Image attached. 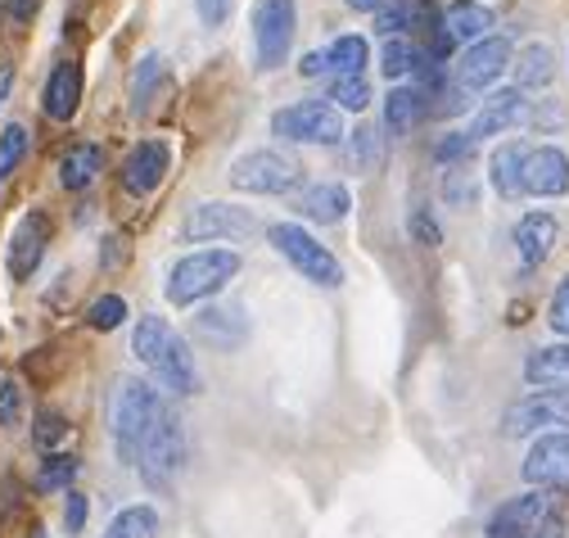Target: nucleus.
<instances>
[{
    "label": "nucleus",
    "mask_w": 569,
    "mask_h": 538,
    "mask_svg": "<svg viewBox=\"0 0 569 538\" xmlns=\"http://www.w3.org/2000/svg\"><path fill=\"white\" fill-rule=\"evenodd\" d=\"M63 525H68V534H82V525H87V498H82V494H68Z\"/></svg>",
    "instance_id": "nucleus-45"
},
{
    "label": "nucleus",
    "mask_w": 569,
    "mask_h": 538,
    "mask_svg": "<svg viewBox=\"0 0 569 538\" xmlns=\"http://www.w3.org/2000/svg\"><path fill=\"white\" fill-rule=\"evenodd\" d=\"M253 231H258V222H253L249 209H236V205H199V209H190V218L181 227V240H190V245L249 240Z\"/></svg>",
    "instance_id": "nucleus-11"
},
{
    "label": "nucleus",
    "mask_w": 569,
    "mask_h": 538,
    "mask_svg": "<svg viewBox=\"0 0 569 538\" xmlns=\"http://www.w3.org/2000/svg\"><path fill=\"white\" fill-rule=\"evenodd\" d=\"M529 118H533V104L525 100L520 87H511V91H492V96L479 104L475 122H470V137H475V141L507 137V131H516V127L529 122Z\"/></svg>",
    "instance_id": "nucleus-14"
},
{
    "label": "nucleus",
    "mask_w": 569,
    "mask_h": 538,
    "mask_svg": "<svg viewBox=\"0 0 569 538\" xmlns=\"http://www.w3.org/2000/svg\"><path fill=\"white\" fill-rule=\"evenodd\" d=\"M159 408H163V398H159V389L150 380H122L118 385V398H113V444H118V457L127 466H136L140 444H146Z\"/></svg>",
    "instance_id": "nucleus-4"
},
{
    "label": "nucleus",
    "mask_w": 569,
    "mask_h": 538,
    "mask_svg": "<svg viewBox=\"0 0 569 538\" xmlns=\"http://www.w3.org/2000/svg\"><path fill=\"white\" fill-rule=\"evenodd\" d=\"M569 190V159L560 146H538L529 150L525 159V195H538V199H556Z\"/></svg>",
    "instance_id": "nucleus-16"
},
{
    "label": "nucleus",
    "mask_w": 569,
    "mask_h": 538,
    "mask_svg": "<svg viewBox=\"0 0 569 538\" xmlns=\"http://www.w3.org/2000/svg\"><path fill=\"white\" fill-rule=\"evenodd\" d=\"M104 172V150L100 146H73L63 159H59V186L63 190H87L96 177Z\"/></svg>",
    "instance_id": "nucleus-24"
},
{
    "label": "nucleus",
    "mask_w": 569,
    "mask_h": 538,
    "mask_svg": "<svg viewBox=\"0 0 569 538\" xmlns=\"http://www.w3.org/2000/svg\"><path fill=\"white\" fill-rule=\"evenodd\" d=\"M168 78V63H163V54H146L140 59V69H136V78H131V113H140L150 104V91H154V82H163Z\"/></svg>",
    "instance_id": "nucleus-31"
},
{
    "label": "nucleus",
    "mask_w": 569,
    "mask_h": 538,
    "mask_svg": "<svg viewBox=\"0 0 569 538\" xmlns=\"http://www.w3.org/2000/svg\"><path fill=\"white\" fill-rule=\"evenodd\" d=\"M63 435H68V426H63V417H59V412H41V417H37V430H32V439H37L41 448L59 444Z\"/></svg>",
    "instance_id": "nucleus-44"
},
{
    "label": "nucleus",
    "mask_w": 569,
    "mask_h": 538,
    "mask_svg": "<svg viewBox=\"0 0 569 538\" xmlns=\"http://www.w3.org/2000/svg\"><path fill=\"white\" fill-rule=\"evenodd\" d=\"M231 186L249 195H284L299 186V163L284 159L280 150H253L231 163Z\"/></svg>",
    "instance_id": "nucleus-9"
},
{
    "label": "nucleus",
    "mask_w": 569,
    "mask_h": 538,
    "mask_svg": "<svg viewBox=\"0 0 569 538\" xmlns=\"http://www.w3.org/2000/svg\"><path fill=\"white\" fill-rule=\"evenodd\" d=\"M131 353L150 367V376L172 389V393H199V367L186 349L181 335L159 317V312H146L131 330Z\"/></svg>",
    "instance_id": "nucleus-1"
},
{
    "label": "nucleus",
    "mask_w": 569,
    "mask_h": 538,
    "mask_svg": "<svg viewBox=\"0 0 569 538\" xmlns=\"http://www.w3.org/2000/svg\"><path fill=\"white\" fill-rule=\"evenodd\" d=\"M267 240H271V249H276L284 262H295V272H303L312 286H326V290L343 286V267H339V258H335L326 245H317L303 227H295V222H276V227L267 231Z\"/></svg>",
    "instance_id": "nucleus-5"
},
{
    "label": "nucleus",
    "mask_w": 569,
    "mask_h": 538,
    "mask_svg": "<svg viewBox=\"0 0 569 538\" xmlns=\"http://www.w3.org/2000/svg\"><path fill=\"white\" fill-rule=\"evenodd\" d=\"M299 28V6L295 0H258L253 6V59L258 73H276L295 46Z\"/></svg>",
    "instance_id": "nucleus-6"
},
{
    "label": "nucleus",
    "mask_w": 569,
    "mask_h": 538,
    "mask_svg": "<svg viewBox=\"0 0 569 538\" xmlns=\"http://www.w3.org/2000/svg\"><path fill=\"white\" fill-rule=\"evenodd\" d=\"M23 155H28V131L19 122H10L6 131H0V181H10L19 172Z\"/></svg>",
    "instance_id": "nucleus-32"
},
{
    "label": "nucleus",
    "mask_w": 569,
    "mask_h": 538,
    "mask_svg": "<svg viewBox=\"0 0 569 538\" xmlns=\"http://www.w3.org/2000/svg\"><path fill=\"white\" fill-rule=\"evenodd\" d=\"M551 78H556L551 50H547V46H525L520 59H516V82H520V91H538V87H547Z\"/></svg>",
    "instance_id": "nucleus-28"
},
{
    "label": "nucleus",
    "mask_w": 569,
    "mask_h": 538,
    "mask_svg": "<svg viewBox=\"0 0 569 538\" xmlns=\"http://www.w3.org/2000/svg\"><path fill=\"white\" fill-rule=\"evenodd\" d=\"M547 426H569V389H538V393L520 398L502 417L507 439H525V435H538Z\"/></svg>",
    "instance_id": "nucleus-10"
},
{
    "label": "nucleus",
    "mask_w": 569,
    "mask_h": 538,
    "mask_svg": "<svg viewBox=\"0 0 569 538\" xmlns=\"http://www.w3.org/2000/svg\"><path fill=\"white\" fill-rule=\"evenodd\" d=\"M556 236H560V227H556L551 213H529V218H520V227H516V253H520V262H525V267L547 262L551 249H556Z\"/></svg>",
    "instance_id": "nucleus-21"
},
{
    "label": "nucleus",
    "mask_w": 569,
    "mask_h": 538,
    "mask_svg": "<svg viewBox=\"0 0 569 538\" xmlns=\"http://www.w3.org/2000/svg\"><path fill=\"white\" fill-rule=\"evenodd\" d=\"M23 412V389L14 380H0V426H14Z\"/></svg>",
    "instance_id": "nucleus-40"
},
{
    "label": "nucleus",
    "mask_w": 569,
    "mask_h": 538,
    "mask_svg": "<svg viewBox=\"0 0 569 538\" xmlns=\"http://www.w3.org/2000/svg\"><path fill=\"white\" fill-rule=\"evenodd\" d=\"M82 63L78 59H63V63H54V73H50V82H46V96H41V104H46V118H54V122H68L78 113V104H82Z\"/></svg>",
    "instance_id": "nucleus-18"
},
{
    "label": "nucleus",
    "mask_w": 569,
    "mask_h": 538,
    "mask_svg": "<svg viewBox=\"0 0 569 538\" xmlns=\"http://www.w3.org/2000/svg\"><path fill=\"white\" fill-rule=\"evenodd\" d=\"M231 10H236V0H194V14L203 28H222L231 19Z\"/></svg>",
    "instance_id": "nucleus-41"
},
{
    "label": "nucleus",
    "mask_w": 569,
    "mask_h": 538,
    "mask_svg": "<svg viewBox=\"0 0 569 538\" xmlns=\"http://www.w3.org/2000/svg\"><path fill=\"white\" fill-rule=\"evenodd\" d=\"M411 240H416V245H425V249H435V245L443 240L439 222H435L430 213H425V209H416V213H411Z\"/></svg>",
    "instance_id": "nucleus-42"
},
{
    "label": "nucleus",
    "mask_w": 569,
    "mask_h": 538,
    "mask_svg": "<svg viewBox=\"0 0 569 538\" xmlns=\"http://www.w3.org/2000/svg\"><path fill=\"white\" fill-rule=\"evenodd\" d=\"M73 480H78V457H68V452L46 457L37 470V489H68Z\"/></svg>",
    "instance_id": "nucleus-33"
},
{
    "label": "nucleus",
    "mask_w": 569,
    "mask_h": 538,
    "mask_svg": "<svg viewBox=\"0 0 569 538\" xmlns=\"http://www.w3.org/2000/svg\"><path fill=\"white\" fill-rule=\"evenodd\" d=\"M525 380L538 389H569V345H547L525 358Z\"/></svg>",
    "instance_id": "nucleus-23"
},
{
    "label": "nucleus",
    "mask_w": 569,
    "mask_h": 538,
    "mask_svg": "<svg viewBox=\"0 0 569 538\" xmlns=\"http://www.w3.org/2000/svg\"><path fill=\"white\" fill-rule=\"evenodd\" d=\"M547 321H551V330L569 335V277L556 286V295H551V308H547Z\"/></svg>",
    "instance_id": "nucleus-43"
},
{
    "label": "nucleus",
    "mask_w": 569,
    "mask_h": 538,
    "mask_svg": "<svg viewBox=\"0 0 569 538\" xmlns=\"http://www.w3.org/2000/svg\"><path fill=\"white\" fill-rule=\"evenodd\" d=\"M475 150H479V141L470 137V131H448V137L435 146V159L448 163V168H461V163H470Z\"/></svg>",
    "instance_id": "nucleus-38"
},
{
    "label": "nucleus",
    "mask_w": 569,
    "mask_h": 538,
    "mask_svg": "<svg viewBox=\"0 0 569 538\" xmlns=\"http://www.w3.org/2000/svg\"><path fill=\"white\" fill-rule=\"evenodd\" d=\"M511 69V41L507 37H483V41H475L466 54H461V63H457V87L461 91H483V87H492L497 78H502Z\"/></svg>",
    "instance_id": "nucleus-13"
},
{
    "label": "nucleus",
    "mask_w": 569,
    "mask_h": 538,
    "mask_svg": "<svg viewBox=\"0 0 569 538\" xmlns=\"http://www.w3.org/2000/svg\"><path fill=\"white\" fill-rule=\"evenodd\" d=\"M37 10H41V0H6V19H10L14 28L32 23V19H37Z\"/></svg>",
    "instance_id": "nucleus-46"
},
{
    "label": "nucleus",
    "mask_w": 569,
    "mask_h": 538,
    "mask_svg": "<svg viewBox=\"0 0 569 538\" xmlns=\"http://www.w3.org/2000/svg\"><path fill=\"white\" fill-rule=\"evenodd\" d=\"M271 131L295 146H339L343 141V113L330 100H299L271 118Z\"/></svg>",
    "instance_id": "nucleus-7"
},
{
    "label": "nucleus",
    "mask_w": 569,
    "mask_h": 538,
    "mask_svg": "<svg viewBox=\"0 0 569 538\" xmlns=\"http://www.w3.org/2000/svg\"><path fill=\"white\" fill-rule=\"evenodd\" d=\"M194 330L203 335L212 349H240L249 321H244L240 308H231V303H212V308H203V312L194 317Z\"/></svg>",
    "instance_id": "nucleus-19"
},
{
    "label": "nucleus",
    "mask_w": 569,
    "mask_h": 538,
    "mask_svg": "<svg viewBox=\"0 0 569 538\" xmlns=\"http://www.w3.org/2000/svg\"><path fill=\"white\" fill-rule=\"evenodd\" d=\"M46 245H50V218L46 213H28L19 227H14V240H10V277L14 281H28L41 258H46Z\"/></svg>",
    "instance_id": "nucleus-17"
},
{
    "label": "nucleus",
    "mask_w": 569,
    "mask_h": 538,
    "mask_svg": "<svg viewBox=\"0 0 569 538\" xmlns=\"http://www.w3.org/2000/svg\"><path fill=\"white\" fill-rule=\"evenodd\" d=\"M87 321H91L96 330H118V326L127 321V303H122L118 295H104V299H96V303H91Z\"/></svg>",
    "instance_id": "nucleus-39"
},
{
    "label": "nucleus",
    "mask_w": 569,
    "mask_h": 538,
    "mask_svg": "<svg viewBox=\"0 0 569 538\" xmlns=\"http://www.w3.org/2000/svg\"><path fill=\"white\" fill-rule=\"evenodd\" d=\"M343 6H348V10H362V14H371V10L380 14V6H385V0H343Z\"/></svg>",
    "instance_id": "nucleus-49"
},
{
    "label": "nucleus",
    "mask_w": 569,
    "mask_h": 538,
    "mask_svg": "<svg viewBox=\"0 0 569 538\" xmlns=\"http://www.w3.org/2000/svg\"><path fill=\"white\" fill-rule=\"evenodd\" d=\"M367 41L362 37H339L330 50H326V73L330 78H362L367 69Z\"/></svg>",
    "instance_id": "nucleus-27"
},
{
    "label": "nucleus",
    "mask_w": 569,
    "mask_h": 538,
    "mask_svg": "<svg viewBox=\"0 0 569 538\" xmlns=\"http://www.w3.org/2000/svg\"><path fill=\"white\" fill-rule=\"evenodd\" d=\"M181 452H186L181 421H177V412L163 402L154 426H150V435H146V444H140V457H136L140 480H146L150 489H168L172 476H177V466H181Z\"/></svg>",
    "instance_id": "nucleus-8"
},
{
    "label": "nucleus",
    "mask_w": 569,
    "mask_h": 538,
    "mask_svg": "<svg viewBox=\"0 0 569 538\" xmlns=\"http://www.w3.org/2000/svg\"><path fill=\"white\" fill-rule=\"evenodd\" d=\"M154 534H159L154 507H122L113 516V525L104 529V538H154Z\"/></svg>",
    "instance_id": "nucleus-30"
},
{
    "label": "nucleus",
    "mask_w": 569,
    "mask_h": 538,
    "mask_svg": "<svg viewBox=\"0 0 569 538\" xmlns=\"http://www.w3.org/2000/svg\"><path fill=\"white\" fill-rule=\"evenodd\" d=\"M348 163L358 168V172H371V168L380 163V137H376L371 127H358V131L348 137Z\"/></svg>",
    "instance_id": "nucleus-35"
},
{
    "label": "nucleus",
    "mask_w": 569,
    "mask_h": 538,
    "mask_svg": "<svg viewBox=\"0 0 569 538\" xmlns=\"http://www.w3.org/2000/svg\"><path fill=\"white\" fill-rule=\"evenodd\" d=\"M525 159H529V146H520V141H507V146L492 150L488 181L502 199H520L525 195Z\"/></svg>",
    "instance_id": "nucleus-20"
},
{
    "label": "nucleus",
    "mask_w": 569,
    "mask_h": 538,
    "mask_svg": "<svg viewBox=\"0 0 569 538\" xmlns=\"http://www.w3.org/2000/svg\"><path fill=\"white\" fill-rule=\"evenodd\" d=\"M443 28H448V37H452V46H475V41H483L488 37V28H492V14L483 10V6H475V0H457V6L443 14Z\"/></svg>",
    "instance_id": "nucleus-26"
},
{
    "label": "nucleus",
    "mask_w": 569,
    "mask_h": 538,
    "mask_svg": "<svg viewBox=\"0 0 569 538\" xmlns=\"http://www.w3.org/2000/svg\"><path fill=\"white\" fill-rule=\"evenodd\" d=\"M525 480L542 494H569V435H542L525 457Z\"/></svg>",
    "instance_id": "nucleus-12"
},
{
    "label": "nucleus",
    "mask_w": 569,
    "mask_h": 538,
    "mask_svg": "<svg viewBox=\"0 0 569 538\" xmlns=\"http://www.w3.org/2000/svg\"><path fill=\"white\" fill-rule=\"evenodd\" d=\"M411 23H416V6H411V0H393V6H380V14H376V32L380 37H407Z\"/></svg>",
    "instance_id": "nucleus-36"
},
{
    "label": "nucleus",
    "mask_w": 569,
    "mask_h": 538,
    "mask_svg": "<svg viewBox=\"0 0 569 538\" xmlns=\"http://www.w3.org/2000/svg\"><path fill=\"white\" fill-rule=\"evenodd\" d=\"M236 272H240V253H231V249H199V253L181 258L168 272V299L177 308L199 303L208 295H218L227 281H236Z\"/></svg>",
    "instance_id": "nucleus-3"
},
{
    "label": "nucleus",
    "mask_w": 569,
    "mask_h": 538,
    "mask_svg": "<svg viewBox=\"0 0 569 538\" xmlns=\"http://www.w3.org/2000/svg\"><path fill=\"white\" fill-rule=\"evenodd\" d=\"M10 87H14V69H10V63H0V104H6Z\"/></svg>",
    "instance_id": "nucleus-48"
},
{
    "label": "nucleus",
    "mask_w": 569,
    "mask_h": 538,
    "mask_svg": "<svg viewBox=\"0 0 569 538\" xmlns=\"http://www.w3.org/2000/svg\"><path fill=\"white\" fill-rule=\"evenodd\" d=\"M168 163H172V150L168 141H140L127 159H122V190L146 199L159 190V181L168 177Z\"/></svg>",
    "instance_id": "nucleus-15"
},
{
    "label": "nucleus",
    "mask_w": 569,
    "mask_h": 538,
    "mask_svg": "<svg viewBox=\"0 0 569 538\" xmlns=\"http://www.w3.org/2000/svg\"><path fill=\"white\" fill-rule=\"evenodd\" d=\"M425 63V50L411 41V37H389L385 41V54H380V69H385V78L393 82V78H411L416 69Z\"/></svg>",
    "instance_id": "nucleus-29"
},
{
    "label": "nucleus",
    "mask_w": 569,
    "mask_h": 538,
    "mask_svg": "<svg viewBox=\"0 0 569 538\" xmlns=\"http://www.w3.org/2000/svg\"><path fill=\"white\" fill-rule=\"evenodd\" d=\"M330 100H335V109L362 113V109L371 104V82H367V78H335V87H330Z\"/></svg>",
    "instance_id": "nucleus-34"
},
{
    "label": "nucleus",
    "mask_w": 569,
    "mask_h": 538,
    "mask_svg": "<svg viewBox=\"0 0 569 538\" xmlns=\"http://www.w3.org/2000/svg\"><path fill=\"white\" fill-rule=\"evenodd\" d=\"M475 195H479V186H475L470 163H461V168H448V172H443V199H448V205L466 209V205H475Z\"/></svg>",
    "instance_id": "nucleus-37"
},
{
    "label": "nucleus",
    "mask_w": 569,
    "mask_h": 538,
    "mask_svg": "<svg viewBox=\"0 0 569 538\" xmlns=\"http://www.w3.org/2000/svg\"><path fill=\"white\" fill-rule=\"evenodd\" d=\"M348 209H352V199H348V190H343L339 181L308 186V190H303V199H299V213H303L308 222H321V227L343 222V218H348Z\"/></svg>",
    "instance_id": "nucleus-22"
},
{
    "label": "nucleus",
    "mask_w": 569,
    "mask_h": 538,
    "mask_svg": "<svg viewBox=\"0 0 569 538\" xmlns=\"http://www.w3.org/2000/svg\"><path fill=\"white\" fill-rule=\"evenodd\" d=\"M430 113L425 109V96L416 91V87H393L389 91V100H385V127H389V137L398 141V137H407V131Z\"/></svg>",
    "instance_id": "nucleus-25"
},
{
    "label": "nucleus",
    "mask_w": 569,
    "mask_h": 538,
    "mask_svg": "<svg viewBox=\"0 0 569 538\" xmlns=\"http://www.w3.org/2000/svg\"><path fill=\"white\" fill-rule=\"evenodd\" d=\"M299 69H303V78H321V73H326V50H312V54H303V63H299Z\"/></svg>",
    "instance_id": "nucleus-47"
},
{
    "label": "nucleus",
    "mask_w": 569,
    "mask_h": 538,
    "mask_svg": "<svg viewBox=\"0 0 569 538\" xmlns=\"http://www.w3.org/2000/svg\"><path fill=\"white\" fill-rule=\"evenodd\" d=\"M488 538H565V511H560L556 494L529 489L492 511Z\"/></svg>",
    "instance_id": "nucleus-2"
}]
</instances>
